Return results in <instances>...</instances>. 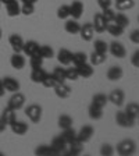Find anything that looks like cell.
I'll list each match as a JSON object with an SVG mask.
<instances>
[{
    "label": "cell",
    "mask_w": 139,
    "mask_h": 156,
    "mask_svg": "<svg viewBox=\"0 0 139 156\" xmlns=\"http://www.w3.org/2000/svg\"><path fill=\"white\" fill-rule=\"evenodd\" d=\"M3 85H4L6 92H11V94L18 92L19 88H21V84H19L18 80H16L14 77H10V75L3 78Z\"/></svg>",
    "instance_id": "4fadbf2b"
},
{
    "label": "cell",
    "mask_w": 139,
    "mask_h": 156,
    "mask_svg": "<svg viewBox=\"0 0 139 156\" xmlns=\"http://www.w3.org/2000/svg\"><path fill=\"white\" fill-rule=\"evenodd\" d=\"M57 60L61 66H70L72 60V52L65 48H61L57 52Z\"/></svg>",
    "instance_id": "d6986e66"
},
{
    "label": "cell",
    "mask_w": 139,
    "mask_h": 156,
    "mask_svg": "<svg viewBox=\"0 0 139 156\" xmlns=\"http://www.w3.org/2000/svg\"><path fill=\"white\" fill-rule=\"evenodd\" d=\"M57 84H58V82H57V80L54 78V75H53V74H49V73L46 74L45 80L42 81V85H43V87H45V88H52V89H53V88H54Z\"/></svg>",
    "instance_id": "60d3db41"
},
{
    "label": "cell",
    "mask_w": 139,
    "mask_h": 156,
    "mask_svg": "<svg viewBox=\"0 0 139 156\" xmlns=\"http://www.w3.org/2000/svg\"><path fill=\"white\" fill-rule=\"evenodd\" d=\"M109 102H111L117 107H121L124 105V102H125V92L123 89H120V88L113 89L110 92V95H109Z\"/></svg>",
    "instance_id": "8992f818"
},
{
    "label": "cell",
    "mask_w": 139,
    "mask_h": 156,
    "mask_svg": "<svg viewBox=\"0 0 139 156\" xmlns=\"http://www.w3.org/2000/svg\"><path fill=\"white\" fill-rule=\"evenodd\" d=\"M72 123H74V120H72V117L70 116V114H60V116H58L57 126L60 127L61 130L68 128V127H72Z\"/></svg>",
    "instance_id": "f1b7e54d"
},
{
    "label": "cell",
    "mask_w": 139,
    "mask_h": 156,
    "mask_svg": "<svg viewBox=\"0 0 139 156\" xmlns=\"http://www.w3.org/2000/svg\"><path fill=\"white\" fill-rule=\"evenodd\" d=\"M77 67V71H78V75L79 78H91L92 75L95 74V68L91 63H82L79 66H75Z\"/></svg>",
    "instance_id": "9a60e30c"
},
{
    "label": "cell",
    "mask_w": 139,
    "mask_h": 156,
    "mask_svg": "<svg viewBox=\"0 0 139 156\" xmlns=\"http://www.w3.org/2000/svg\"><path fill=\"white\" fill-rule=\"evenodd\" d=\"M116 123H117V126H120L121 128H132V127L136 124V120L134 117L128 116V114L123 110V112H117Z\"/></svg>",
    "instance_id": "3957f363"
},
{
    "label": "cell",
    "mask_w": 139,
    "mask_h": 156,
    "mask_svg": "<svg viewBox=\"0 0 139 156\" xmlns=\"http://www.w3.org/2000/svg\"><path fill=\"white\" fill-rule=\"evenodd\" d=\"M93 135H95V128L92 126L81 127V130L77 133V138L81 141V142H84V144H86L88 141H91Z\"/></svg>",
    "instance_id": "30bf717a"
},
{
    "label": "cell",
    "mask_w": 139,
    "mask_h": 156,
    "mask_svg": "<svg viewBox=\"0 0 139 156\" xmlns=\"http://www.w3.org/2000/svg\"><path fill=\"white\" fill-rule=\"evenodd\" d=\"M93 35H95V29H93L92 23H85L84 25H81L79 36H81L82 41H85V42H91L92 39H93Z\"/></svg>",
    "instance_id": "7c38bea8"
},
{
    "label": "cell",
    "mask_w": 139,
    "mask_h": 156,
    "mask_svg": "<svg viewBox=\"0 0 139 156\" xmlns=\"http://www.w3.org/2000/svg\"><path fill=\"white\" fill-rule=\"evenodd\" d=\"M92 25H93V29H95V32H104L107 29V25H109V23H107L106 20L103 18V16H102V13H97L95 14L93 17V23H92Z\"/></svg>",
    "instance_id": "2e32d148"
},
{
    "label": "cell",
    "mask_w": 139,
    "mask_h": 156,
    "mask_svg": "<svg viewBox=\"0 0 139 156\" xmlns=\"http://www.w3.org/2000/svg\"><path fill=\"white\" fill-rule=\"evenodd\" d=\"M111 4H113V2H111V0H97V6L100 7L102 10L111 7Z\"/></svg>",
    "instance_id": "681fc988"
},
{
    "label": "cell",
    "mask_w": 139,
    "mask_h": 156,
    "mask_svg": "<svg viewBox=\"0 0 139 156\" xmlns=\"http://www.w3.org/2000/svg\"><path fill=\"white\" fill-rule=\"evenodd\" d=\"M130 41L132 43H136V45H139V29H134L132 32L130 34Z\"/></svg>",
    "instance_id": "c3c4849f"
},
{
    "label": "cell",
    "mask_w": 139,
    "mask_h": 156,
    "mask_svg": "<svg viewBox=\"0 0 139 156\" xmlns=\"http://www.w3.org/2000/svg\"><path fill=\"white\" fill-rule=\"evenodd\" d=\"M9 43H10V46H11V49H13L14 53H23V48H24L25 41H24V38L21 35H18V34L10 35Z\"/></svg>",
    "instance_id": "ba28073f"
},
{
    "label": "cell",
    "mask_w": 139,
    "mask_h": 156,
    "mask_svg": "<svg viewBox=\"0 0 139 156\" xmlns=\"http://www.w3.org/2000/svg\"><path fill=\"white\" fill-rule=\"evenodd\" d=\"M131 64L134 67L139 68V49H136L135 52L132 53V56H131Z\"/></svg>",
    "instance_id": "7dc6e473"
},
{
    "label": "cell",
    "mask_w": 139,
    "mask_h": 156,
    "mask_svg": "<svg viewBox=\"0 0 139 156\" xmlns=\"http://www.w3.org/2000/svg\"><path fill=\"white\" fill-rule=\"evenodd\" d=\"M50 145H52V148L57 152V155H61V153H65L68 144L61 135H57L52 140V144H50Z\"/></svg>",
    "instance_id": "5bb4252c"
},
{
    "label": "cell",
    "mask_w": 139,
    "mask_h": 156,
    "mask_svg": "<svg viewBox=\"0 0 139 156\" xmlns=\"http://www.w3.org/2000/svg\"><path fill=\"white\" fill-rule=\"evenodd\" d=\"M107 102H109V96L106 94H95L92 96V103L99 107H104L107 105Z\"/></svg>",
    "instance_id": "1f68e13d"
},
{
    "label": "cell",
    "mask_w": 139,
    "mask_h": 156,
    "mask_svg": "<svg viewBox=\"0 0 139 156\" xmlns=\"http://www.w3.org/2000/svg\"><path fill=\"white\" fill-rule=\"evenodd\" d=\"M6 94V89H4V85H3V80H0V98L4 96Z\"/></svg>",
    "instance_id": "f907efd6"
},
{
    "label": "cell",
    "mask_w": 139,
    "mask_h": 156,
    "mask_svg": "<svg viewBox=\"0 0 139 156\" xmlns=\"http://www.w3.org/2000/svg\"><path fill=\"white\" fill-rule=\"evenodd\" d=\"M42 114H43V109H42V106L38 103H32V105H29L28 107H25V116L35 124L40 123Z\"/></svg>",
    "instance_id": "7a4b0ae2"
},
{
    "label": "cell",
    "mask_w": 139,
    "mask_h": 156,
    "mask_svg": "<svg viewBox=\"0 0 139 156\" xmlns=\"http://www.w3.org/2000/svg\"><path fill=\"white\" fill-rule=\"evenodd\" d=\"M114 152H116V149H114L113 145H110V144H103V145L100 146V155L102 156H111Z\"/></svg>",
    "instance_id": "f6af8a7d"
},
{
    "label": "cell",
    "mask_w": 139,
    "mask_h": 156,
    "mask_svg": "<svg viewBox=\"0 0 139 156\" xmlns=\"http://www.w3.org/2000/svg\"><path fill=\"white\" fill-rule=\"evenodd\" d=\"M93 50L100 52V53H107L109 52V45H107L106 41H103V39H96L93 43Z\"/></svg>",
    "instance_id": "74e56055"
},
{
    "label": "cell",
    "mask_w": 139,
    "mask_h": 156,
    "mask_svg": "<svg viewBox=\"0 0 139 156\" xmlns=\"http://www.w3.org/2000/svg\"><path fill=\"white\" fill-rule=\"evenodd\" d=\"M43 62H45V58L40 55H35V56H31V57H29V66H31L32 70L40 68L43 66Z\"/></svg>",
    "instance_id": "d590c367"
},
{
    "label": "cell",
    "mask_w": 139,
    "mask_h": 156,
    "mask_svg": "<svg viewBox=\"0 0 139 156\" xmlns=\"http://www.w3.org/2000/svg\"><path fill=\"white\" fill-rule=\"evenodd\" d=\"M39 0H21V3H29V4H36Z\"/></svg>",
    "instance_id": "816d5d0a"
},
{
    "label": "cell",
    "mask_w": 139,
    "mask_h": 156,
    "mask_svg": "<svg viewBox=\"0 0 139 156\" xmlns=\"http://www.w3.org/2000/svg\"><path fill=\"white\" fill-rule=\"evenodd\" d=\"M46 74H47V73H46L42 67L35 68V70L31 71V81L35 82V84H42V81L45 80V77H46Z\"/></svg>",
    "instance_id": "83f0119b"
},
{
    "label": "cell",
    "mask_w": 139,
    "mask_h": 156,
    "mask_svg": "<svg viewBox=\"0 0 139 156\" xmlns=\"http://www.w3.org/2000/svg\"><path fill=\"white\" fill-rule=\"evenodd\" d=\"M113 23L117 24V25H120L121 28L125 29L127 27L130 25V18H128V16H125L124 13H117L116 16H114Z\"/></svg>",
    "instance_id": "f546056e"
},
{
    "label": "cell",
    "mask_w": 139,
    "mask_h": 156,
    "mask_svg": "<svg viewBox=\"0 0 139 156\" xmlns=\"http://www.w3.org/2000/svg\"><path fill=\"white\" fill-rule=\"evenodd\" d=\"M102 16H103V18L106 20L107 23L110 24V23H113L114 16H116V11H114L111 7H109V9H104L103 11H102Z\"/></svg>",
    "instance_id": "ee69618b"
},
{
    "label": "cell",
    "mask_w": 139,
    "mask_h": 156,
    "mask_svg": "<svg viewBox=\"0 0 139 156\" xmlns=\"http://www.w3.org/2000/svg\"><path fill=\"white\" fill-rule=\"evenodd\" d=\"M70 6V16L72 17L74 20H79L84 14V3H82L81 0H72L71 4H68Z\"/></svg>",
    "instance_id": "8fae6325"
},
{
    "label": "cell",
    "mask_w": 139,
    "mask_h": 156,
    "mask_svg": "<svg viewBox=\"0 0 139 156\" xmlns=\"http://www.w3.org/2000/svg\"><path fill=\"white\" fill-rule=\"evenodd\" d=\"M52 74L54 75V78L57 80V82H65V81H67V80H65V68L56 67L54 70H53Z\"/></svg>",
    "instance_id": "b9f144b4"
},
{
    "label": "cell",
    "mask_w": 139,
    "mask_h": 156,
    "mask_svg": "<svg viewBox=\"0 0 139 156\" xmlns=\"http://www.w3.org/2000/svg\"><path fill=\"white\" fill-rule=\"evenodd\" d=\"M6 11L9 17H18L21 14V4L18 3V0H13V2L7 3Z\"/></svg>",
    "instance_id": "603a6c76"
},
{
    "label": "cell",
    "mask_w": 139,
    "mask_h": 156,
    "mask_svg": "<svg viewBox=\"0 0 139 156\" xmlns=\"http://www.w3.org/2000/svg\"><path fill=\"white\" fill-rule=\"evenodd\" d=\"M61 136L67 141V144H68V142H71L72 140L77 138V131H75L72 127H68V128H64V130H63Z\"/></svg>",
    "instance_id": "f35d334b"
},
{
    "label": "cell",
    "mask_w": 139,
    "mask_h": 156,
    "mask_svg": "<svg viewBox=\"0 0 139 156\" xmlns=\"http://www.w3.org/2000/svg\"><path fill=\"white\" fill-rule=\"evenodd\" d=\"M138 23H139V16H138Z\"/></svg>",
    "instance_id": "680465c9"
},
{
    "label": "cell",
    "mask_w": 139,
    "mask_h": 156,
    "mask_svg": "<svg viewBox=\"0 0 139 156\" xmlns=\"http://www.w3.org/2000/svg\"><path fill=\"white\" fill-rule=\"evenodd\" d=\"M78 78H79V75H78L77 67L65 68V80L67 81H77Z\"/></svg>",
    "instance_id": "7bdbcfd3"
},
{
    "label": "cell",
    "mask_w": 139,
    "mask_h": 156,
    "mask_svg": "<svg viewBox=\"0 0 139 156\" xmlns=\"http://www.w3.org/2000/svg\"><path fill=\"white\" fill-rule=\"evenodd\" d=\"M0 9H2V2H0Z\"/></svg>",
    "instance_id": "6f0895ef"
},
{
    "label": "cell",
    "mask_w": 139,
    "mask_h": 156,
    "mask_svg": "<svg viewBox=\"0 0 139 156\" xmlns=\"http://www.w3.org/2000/svg\"><path fill=\"white\" fill-rule=\"evenodd\" d=\"M10 128L13 131L16 135H24V134L28 133V124L24 123V121H13V123L10 124Z\"/></svg>",
    "instance_id": "44dd1931"
},
{
    "label": "cell",
    "mask_w": 139,
    "mask_h": 156,
    "mask_svg": "<svg viewBox=\"0 0 139 156\" xmlns=\"http://www.w3.org/2000/svg\"><path fill=\"white\" fill-rule=\"evenodd\" d=\"M10 64L14 70H23L26 64V58L24 57L21 53H14L11 57H10Z\"/></svg>",
    "instance_id": "ffe728a7"
},
{
    "label": "cell",
    "mask_w": 139,
    "mask_h": 156,
    "mask_svg": "<svg viewBox=\"0 0 139 156\" xmlns=\"http://www.w3.org/2000/svg\"><path fill=\"white\" fill-rule=\"evenodd\" d=\"M24 105H25V95L21 94V92H14L13 96L9 99V103H7V107L13 109V110H19L23 109Z\"/></svg>",
    "instance_id": "277c9868"
},
{
    "label": "cell",
    "mask_w": 139,
    "mask_h": 156,
    "mask_svg": "<svg viewBox=\"0 0 139 156\" xmlns=\"http://www.w3.org/2000/svg\"><path fill=\"white\" fill-rule=\"evenodd\" d=\"M106 60H107V53H100V52L93 50V52H92V55L89 56V62H91L92 66L103 64Z\"/></svg>",
    "instance_id": "484cf974"
},
{
    "label": "cell",
    "mask_w": 139,
    "mask_h": 156,
    "mask_svg": "<svg viewBox=\"0 0 139 156\" xmlns=\"http://www.w3.org/2000/svg\"><path fill=\"white\" fill-rule=\"evenodd\" d=\"M39 55L42 56L43 58H52V57H54V50H53L52 46L42 45L39 48Z\"/></svg>",
    "instance_id": "8d00e7d4"
},
{
    "label": "cell",
    "mask_w": 139,
    "mask_h": 156,
    "mask_svg": "<svg viewBox=\"0 0 139 156\" xmlns=\"http://www.w3.org/2000/svg\"><path fill=\"white\" fill-rule=\"evenodd\" d=\"M0 2H2V4H7L10 2H13V0H0Z\"/></svg>",
    "instance_id": "db71d44e"
},
{
    "label": "cell",
    "mask_w": 139,
    "mask_h": 156,
    "mask_svg": "<svg viewBox=\"0 0 139 156\" xmlns=\"http://www.w3.org/2000/svg\"><path fill=\"white\" fill-rule=\"evenodd\" d=\"M2 120L4 121L6 126H10V124L13 123V121L17 120V116H16V110L13 109H10V107H4V110L2 112Z\"/></svg>",
    "instance_id": "cb8c5ba5"
},
{
    "label": "cell",
    "mask_w": 139,
    "mask_h": 156,
    "mask_svg": "<svg viewBox=\"0 0 139 156\" xmlns=\"http://www.w3.org/2000/svg\"><path fill=\"white\" fill-rule=\"evenodd\" d=\"M88 114L91 120H100L103 117V107H99L96 105L91 103V106L88 107Z\"/></svg>",
    "instance_id": "d4e9b609"
},
{
    "label": "cell",
    "mask_w": 139,
    "mask_h": 156,
    "mask_svg": "<svg viewBox=\"0 0 139 156\" xmlns=\"http://www.w3.org/2000/svg\"><path fill=\"white\" fill-rule=\"evenodd\" d=\"M107 32L110 34L111 36H114V38H118V36H121L124 34V28H121L120 25H117V24H109L107 25Z\"/></svg>",
    "instance_id": "e575fe53"
},
{
    "label": "cell",
    "mask_w": 139,
    "mask_h": 156,
    "mask_svg": "<svg viewBox=\"0 0 139 156\" xmlns=\"http://www.w3.org/2000/svg\"><path fill=\"white\" fill-rule=\"evenodd\" d=\"M125 112L128 116H131V117H134L136 120V117H138V114H139V103H136V102H131V103H128L125 106Z\"/></svg>",
    "instance_id": "d6a6232c"
},
{
    "label": "cell",
    "mask_w": 139,
    "mask_h": 156,
    "mask_svg": "<svg viewBox=\"0 0 139 156\" xmlns=\"http://www.w3.org/2000/svg\"><path fill=\"white\" fill-rule=\"evenodd\" d=\"M39 48H40V45L36 41H28V42L24 43L23 53L25 56H28V57H31V56L39 55Z\"/></svg>",
    "instance_id": "ac0fdd59"
},
{
    "label": "cell",
    "mask_w": 139,
    "mask_h": 156,
    "mask_svg": "<svg viewBox=\"0 0 139 156\" xmlns=\"http://www.w3.org/2000/svg\"><path fill=\"white\" fill-rule=\"evenodd\" d=\"M36 156H56L57 152L52 148V145H39L35 149Z\"/></svg>",
    "instance_id": "4316f807"
},
{
    "label": "cell",
    "mask_w": 139,
    "mask_h": 156,
    "mask_svg": "<svg viewBox=\"0 0 139 156\" xmlns=\"http://www.w3.org/2000/svg\"><path fill=\"white\" fill-rule=\"evenodd\" d=\"M109 52H110L111 56L117 58H124L127 56V49L125 46L121 42H117V41H113V42L109 45Z\"/></svg>",
    "instance_id": "5b68a950"
},
{
    "label": "cell",
    "mask_w": 139,
    "mask_h": 156,
    "mask_svg": "<svg viewBox=\"0 0 139 156\" xmlns=\"http://www.w3.org/2000/svg\"><path fill=\"white\" fill-rule=\"evenodd\" d=\"M2 38H3V31H2V28H0V41H2Z\"/></svg>",
    "instance_id": "11a10c76"
},
{
    "label": "cell",
    "mask_w": 139,
    "mask_h": 156,
    "mask_svg": "<svg viewBox=\"0 0 139 156\" xmlns=\"http://www.w3.org/2000/svg\"><path fill=\"white\" fill-rule=\"evenodd\" d=\"M64 29L67 34H71V35H77L79 34V29H81V24L78 23V20H67L64 24Z\"/></svg>",
    "instance_id": "7402d4cb"
},
{
    "label": "cell",
    "mask_w": 139,
    "mask_h": 156,
    "mask_svg": "<svg viewBox=\"0 0 139 156\" xmlns=\"http://www.w3.org/2000/svg\"><path fill=\"white\" fill-rule=\"evenodd\" d=\"M116 7L118 11H127L135 7V2L134 0H116Z\"/></svg>",
    "instance_id": "4dcf8cb0"
},
{
    "label": "cell",
    "mask_w": 139,
    "mask_h": 156,
    "mask_svg": "<svg viewBox=\"0 0 139 156\" xmlns=\"http://www.w3.org/2000/svg\"><path fill=\"white\" fill-rule=\"evenodd\" d=\"M86 62H88V55L85 52H75V53H72L71 63L74 66H79V64L86 63Z\"/></svg>",
    "instance_id": "836d02e7"
},
{
    "label": "cell",
    "mask_w": 139,
    "mask_h": 156,
    "mask_svg": "<svg viewBox=\"0 0 139 156\" xmlns=\"http://www.w3.org/2000/svg\"><path fill=\"white\" fill-rule=\"evenodd\" d=\"M54 94L57 98H60V99H67V98L71 96L72 94V89L70 85H67L65 82H58L57 85H56L54 88Z\"/></svg>",
    "instance_id": "9c48e42d"
},
{
    "label": "cell",
    "mask_w": 139,
    "mask_h": 156,
    "mask_svg": "<svg viewBox=\"0 0 139 156\" xmlns=\"http://www.w3.org/2000/svg\"><path fill=\"white\" fill-rule=\"evenodd\" d=\"M116 152L120 156H131L136 152V144L131 138H125V140L120 141L117 144Z\"/></svg>",
    "instance_id": "6da1fadb"
},
{
    "label": "cell",
    "mask_w": 139,
    "mask_h": 156,
    "mask_svg": "<svg viewBox=\"0 0 139 156\" xmlns=\"http://www.w3.org/2000/svg\"><path fill=\"white\" fill-rule=\"evenodd\" d=\"M57 17L60 20H68L70 18V6L68 4H61L57 9Z\"/></svg>",
    "instance_id": "ab89813d"
},
{
    "label": "cell",
    "mask_w": 139,
    "mask_h": 156,
    "mask_svg": "<svg viewBox=\"0 0 139 156\" xmlns=\"http://www.w3.org/2000/svg\"><path fill=\"white\" fill-rule=\"evenodd\" d=\"M136 124H139V114H138V117H136Z\"/></svg>",
    "instance_id": "9f6ffc18"
},
{
    "label": "cell",
    "mask_w": 139,
    "mask_h": 156,
    "mask_svg": "<svg viewBox=\"0 0 139 156\" xmlns=\"http://www.w3.org/2000/svg\"><path fill=\"white\" fill-rule=\"evenodd\" d=\"M33 11H35V4H29V3L21 4V14H24V16H32Z\"/></svg>",
    "instance_id": "bcb514c9"
},
{
    "label": "cell",
    "mask_w": 139,
    "mask_h": 156,
    "mask_svg": "<svg viewBox=\"0 0 139 156\" xmlns=\"http://www.w3.org/2000/svg\"><path fill=\"white\" fill-rule=\"evenodd\" d=\"M4 128H6V124H4V121L2 120V117H0V133H3Z\"/></svg>",
    "instance_id": "f5cc1de1"
},
{
    "label": "cell",
    "mask_w": 139,
    "mask_h": 156,
    "mask_svg": "<svg viewBox=\"0 0 139 156\" xmlns=\"http://www.w3.org/2000/svg\"><path fill=\"white\" fill-rule=\"evenodd\" d=\"M82 152H84V142H81V141L78 140V138L72 140L71 142H68L67 151H65V153H67V155H70V156H78V155H81Z\"/></svg>",
    "instance_id": "52a82bcc"
},
{
    "label": "cell",
    "mask_w": 139,
    "mask_h": 156,
    "mask_svg": "<svg viewBox=\"0 0 139 156\" xmlns=\"http://www.w3.org/2000/svg\"><path fill=\"white\" fill-rule=\"evenodd\" d=\"M123 75H124V70L120 66H111L106 73L107 80H109V81H113V82L120 81L121 78H123Z\"/></svg>",
    "instance_id": "e0dca14e"
}]
</instances>
